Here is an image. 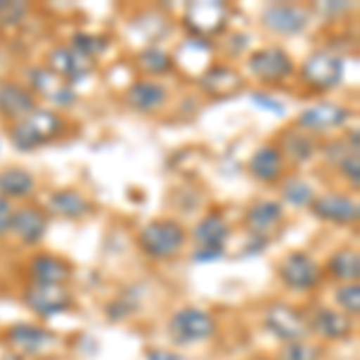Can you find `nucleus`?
Segmentation results:
<instances>
[{"label": "nucleus", "mask_w": 360, "mask_h": 360, "mask_svg": "<svg viewBox=\"0 0 360 360\" xmlns=\"http://www.w3.org/2000/svg\"><path fill=\"white\" fill-rule=\"evenodd\" d=\"M137 243L142 252L152 259H171L183 252L188 233H185L183 224L176 219H154L139 231Z\"/></svg>", "instance_id": "obj_1"}, {"label": "nucleus", "mask_w": 360, "mask_h": 360, "mask_svg": "<svg viewBox=\"0 0 360 360\" xmlns=\"http://www.w3.org/2000/svg\"><path fill=\"white\" fill-rule=\"evenodd\" d=\"M63 127V120L58 118L49 108H37L27 120L15 123L10 127V142L15 144L20 152H32V149L41 147L51 137H56Z\"/></svg>", "instance_id": "obj_2"}, {"label": "nucleus", "mask_w": 360, "mask_h": 360, "mask_svg": "<svg viewBox=\"0 0 360 360\" xmlns=\"http://www.w3.org/2000/svg\"><path fill=\"white\" fill-rule=\"evenodd\" d=\"M168 334L178 346L202 344L217 334V322L202 307H183V310L173 312L171 322H168Z\"/></svg>", "instance_id": "obj_3"}, {"label": "nucleus", "mask_w": 360, "mask_h": 360, "mask_svg": "<svg viewBox=\"0 0 360 360\" xmlns=\"http://www.w3.org/2000/svg\"><path fill=\"white\" fill-rule=\"evenodd\" d=\"M248 70L255 79L264 84H283L295 75L291 56L278 46H264L252 51L248 58Z\"/></svg>", "instance_id": "obj_4"}, {"label": "nucleus", "mask_w": 360, "mask_h": 360, "mask_svg": "<svg viewBox=\"0 0 360 360\" xmlns=\"http://www.w3.org/2000/svg\"><path fill=\"white\" fill-rule=\"evenodd\" d=\"M300 79L315 91H329L344 79V60L332 51H315L300 68Z\"/></svg>", "instance_id": "obj_5"}, {"label": "nucleus", "mask_w": 360, "mask_h": 360, "mask_svg": "<svg viewBox=\"0 0 360 360\" xmlns=\"http://www.w3.org/2000/svg\"><path fill=\"white\" fill-rule=\"evenodd\" d=\"M278 278L283 281V286L293 288V291H310L322 278V266L307 252H291L281 259L278 264Z\"/></svg>", "instance_id": "obj_6"}, {"label": "nucleus", "mask_w": 360, "mask_h": 360, "mask_svg": "<svg viewBox=\"0 0 360 360\" xmlns=\"http://www.w3.org/2000/svg\"><path fill=\"white\" fill-rule=\"evenodd\" d=\"M264 324L276 339L286 341V344H293V341H305L310 336V324L307 319L300 315L295 307L276 303L266 310L264 315Z\"/></svg>", "instance_id": "obj_7"}, {"label": "nucleus", "mask_w": 360, "mask_h": 360, "mask_svg": "<svg viewBox=\"0 0 360 360\" xmlns=\"http://www.w3.org/2000/svg\"><path fill=\"white\" fill-rule=\"evenodd\" d=\"M351 120V111L346 106L336 101H322V103H315V106L305 108L303 113L298 115L295 120V127H300L307 135L312 132H332V130H339V127L348 125Z\"/></svg>", "instance_id": "obj_8"}, {"label": "nucleus", "mask_w": 360, "mask_h": 360, "mask_svg": "<svg viewBox=\"0 0 360 360\" xmlns=\"http://www.w3.org/2000/svg\"><path fill=\"white\" fill-rule=\"evenodd\" d=\"M312 214L322 221L329 224H339V226H351L358 221V200L356 197H348L341 193H327V195H317L312 200Z\"/></svg>", "instance_id": "obj_9"}, {"label": "nucleus", "mask_w": 360, "mask_h": 360, "mask_svg": "<svg viewBox=\"0 0 360 360\" xmlns=\"http://www.w3.org/2000/svg\"><path fill=\"white\" fill-rule=\"evenodd\" d=\"M25 303L37 312L39 317L63 315L72 305V295L65 286H46V283H32L25 291Z\"/></svg>", "instance_id": "obj_10"}, {"label": "nucleus", "mask_w": 360, "mask_h": 360, "mask_svg": "<svg viewBox=\"0 0 360 360\" xmlns=\"http://www.w3.org/2000/svg\"><path fill=\"white\" fill-rule=\"evenodd\" d=\"M262 22L269 32L281 34V37H293L310 25V13L300 5H269L262 13Z\"/></svg>", "instance_id": "obj_11"}, {"label": "nucleus", "mask_w": 360, "mask_h": 360, "mask_svg": "<svg viewBox=\"0 0 360 360\" xmlns=\"http://www.w3.org/2000/svg\"><path fill=\"white\" fill-rule=\"evenodd\" d=\"M10 346L17 348L25 356H41L44 351L56 346V334L46 327H37V324H15L8 332Z\"/></svg>", "instance_id": "obj_12"}, {"label": "nucleus", "mask_w": 360, "mask_h": 360, "mask_svg": "<svg viewBox=\"0 0 360 360\" xmlns=\"http://www.w3.org/2000/svg\"><path fill=\"white\" fill-rule=\"evenodd\" d=\"M37 96L34 91L25 89L17 82H5L0 84V115L15 120V123H22L29 115L37 111Z\"/></svg>", "instance_id": "obj_13"}, {"label": "nucleus", "mask_w": 360, "mask_h": 360, "mask_svg": "<svg viewBox=\"0 0 360 360\" xmlns=\"http://www.w3.org/2000/svg\"><path fill=\"white\" fill-rule=\"evenodd\" d=\"M250 173L252 178H257L259 183H276V180L283 178V171H286V159L278 152L276 144H259L255 149V154L250 156Z\"/></svg>", "instance_id": "obj_14"}, {"label": "nucleus", "mask_w": 360, "mask_h": 360, "mask_svg": "<svg viewBox=\"0 0 360 360\" xmlns=\"http://www.w3.org/2000/svg\"><path fill=\"white\" fill-rule=\"evenodd\" d=\"M46 229H49V219H46V212L39 207H22L15 209L13 217V233L17 236V240L25 243V245H39L46 236Z\"/></svg>", "instance_id": "obj_15"}, {"label": "nucleus", "mask_w": 360, "mask_h": 360, "mask_svg": "<svg viewBox=\"0 0 360 360\" xmlns=\"http://www.w3.org/2000/svg\"><path fill=\"white\" fill-rule=\"evenodd\" d=\"M307 324H310V332H315L317 336H322V339H327V341L348 339L353 332L351 317L339 310H332V307H317L315 315H312V319Z\"/></svg>", "instance_id": "obj_16"}, {"label": "nucleus", "mask_w": 360, "mask_h": 360, "mask_svg": "<svg viewBox=\"0 0 360 360\" xmlns=\"http://www.w3.org/2000/svg\"><path fill=\"white\" fill-rule=\"evenodd\" d=\"M125 101L139 113H154L166 106L168 91L164 84L154 82V79H139L125 91Z\"/></svg>", "instance_id": "obj_17"}, {"label": "nucleus", "mask_w": 360, "mask_h": 360, "mask_svg": "<svg viewBox=\"0 0 360 360\" xmlns=\"http://www.w3.org/2000/svg\"><path fill=\"white\" fill-rule=\"evenodd\" d=\"M188 25L200 37H209L214 32H221L226 25V5L221 3H195L188 8Z\"/></svg>", "instance_id": "obj_18"}, {"label": "nucleus", "mask_w": 360, "mask_h": 360, "mask_svg": "<svg viewBox=\"0 0 360 360\" xmlns=\"http://www.w3.org/2000/svg\"><path fill=\"white\" fill-rule=\"evenodd\" d=\"M283 221V207L276 200H259L245 212V226L252 236H264Z\"/></svg>", "instance_id": "obj_19"}, {"label": "nucleus", "mask_w": 360, "mask_h": 360, "mask_svg": "<svg viewBox=\"0 0 360 360\" xmlns=\"http://www.w3.org/2000/svg\"><path fill=\"white\" fill-rule=\"evenodd\" d=\"M29 274H32L34 283H46V286H63L70 278V264L65 259L56 257V255H37L29 262Z\"/></svg>", "instance_id": "obj_20"}, {"label": "nucleus", "mask_w": 360, "mask_h": 360, "mask_svg": "<svg viewBox=\"0 0 360 360\" xmlns=\"http://www.w3.org/2000/svg\"><path fill=\"white\" fill-rule=\"evenodd\" d=\"M193 238L200 248L224 250V245L231 238V226L221 214H207V217L200 219V224L193 229Z\"/></svg>", "instance_id": "obj_21"}, {"label": "nucleus", "mask_w": 360, "mask_h": 360, "mask_svg": "<svg viewBox=\"0 0 360 360\" xmlns=\"http://www.w3.org/2000/svg\"><path fill=\"white\" fill-rule=\"evenodd\" d=\"M37 190V178L22 166H8L0 171V197L22 200Z\"/></svg>", "instance_id": "obj_22"}, {"label": "nucleus", "mask_w": 360, "mask_h": 360, "mask_svg": "<svg viewBox=\"0 0 360 360\" xmlns=\"http://www.w3.org/2000/svg\"><path fill=\"white\" fill-rule=\"evenodd\" d=\"M51 68L56 70V75L65 82H79L82 77L89 75V60L84 56H79L77 51H70V49H58L51 53Z\"/></svg>", "instance_id": "obj_23"}, {"label": "nucleus", "mask_w": 360, "mask_h": 360, "mask_svg": "<svg viewBox=\"0 0 360 360\" xmlns=\"http://www.w3.org/2000/svg\"><path fill=\"white\" fill-rule=\"evenodd\" d=\"M32 82L39 86L44 96H49L51 101L58 103V106H72L75 103V91L65 79H60L56 72H49V70L39 68V70H32Z\"/></svg>", "instance_id": "obj_24"}, {"label": "nucleus", "mask_w": 360, "mask_h": 360, "mask_svg": "<svg viewBox=\"0 0 360 360\" xmlns=\"http://www.w3.org/2000/svg\"><path fill=\"white\" fill-rule=\"evenodd\" d=\"M49 209L53 214L63 219H84L91 214V202L86 200L82 193L77 190H58V193L51 195L49 200Z\"/></svg>", "instance_id": "obj_25"}, {"label": "nucleus", "mask_w": 360, "mask_h": 360, "mask_svg": "<svg viewBox=\"0 0 360 360\" xmlns=\"http://www.w3.org/2000/svg\"><path fill=\"white\" fill-rule=\"evenodd\" d=\"M278 152L283 154V159L288 156L293 164H310L315 159V139L307 135V132H298V130L281 132Z\"/></svg>", "instance_id": "obj_26"}, {"label": "nucleus", "mask_w": 360, "mask_h": 360, "mask_svg": "<svg viewBox=\"0 0 360 360\" xmlns=\"http://www.w3.org/2000/svg\"><path fill=\"white\" fill-rule=\"evenodd\" d=\"M200 82L212 96H229L231 91L240 89V75L231 68L219 65V68H212L209 72L202 75Z\"/></svg>", "instance_id": "obj_27"}, {"label": "nucleus", "mask_w": 360, "mask_h": 360, "mask_svg": "<svg viewBox=\"0 0 360 360\" xmlns=\"http://www.w3.org/2000/svg\"><path fill=\"white\" fill-rule=\"evenodd\" d=\"M327 269L332 271L334 278L344 283H356L360 276V257H358V250L344 248V250H336L329 259Z\"/></svg>", "instance_id": "obj_28"}, {"label": "nucleus", "mask_w": 360, "mask_h": 360, "mask_svg": "<svg viewBox=\"0 0 360 360\" xmlns=\"http://www.w3.org/2000/svg\"><path fill=\"white\" fill-rule=\"evenodd\" d=\"M281 193H283V200L293 207H310L312 200L317 197L315 185H312L310 180L300 178V176H291V178L283 180Z\"/></svg>", "instance_id": "obj_29"}, {"label": "nucleus", "mask_w": 360, "mask_h": 360, "mask_svg": "<svg viewBox=\"0 0 360 360\" xmlns=\"http://www.w3.org/2000/svg\"><path fill=\"white\" fill-rule=\"evenodd\" d=\"M137 65L147 75H166L173 68V60L166 51H161L159 46H149L137 56Z\"/></svg>", "instance_id": "obj_30"}, {"label": "nucleus", "mask_w": 360, "mask_h": 360, "mask_svg": "<svg viewBox=\"0 0 360 360\" xmlns=\"http://www.w3.org/2000/svg\"><path fill=\"white\" fill-rule=\"evenodd\" d=\"M281 360H322V348L307 341H293L283 346Z\"/></svg>", "instance_id": "obj_31"}, {"label": "nucleus", "mask_w": 360, "mask_h": 360, "mask_svg": "<svg viewBox=\"0 0 360 360\" xmlns=\"http://www.w3.org/2000/svg\"><path fill=\"white\" fill-rule=\"evenodd\" d=\"M336 303H339L344 315L356 317L360 312V288H358V283H344V286L336 291Z\"/></svg>", "instance_id": "obj_32"}, {"label": "nucleus", "mask_w": 360, "mask_h": 360, "mask_svg": "<svg viewBox=\"0 0 360 360\" xmlns=\"http://www.w3.org/2000/svg\"><path fill=\"white\" fill-rule=\"evenodd\" d=\"M75 51L89 60L91 56H96L98 51H103V39L89 37V34H79V37H75Z\"/></svg>", "instance_id": "obj_33"}, {"label": "nucleus", "mask_w": 360, "mask_h": 360, "mask_svg": "<svg viewBox=\"0 0 360 360\" xmlns=\"http://www.w3.org/2000/svg\"><path fill=\"white\" fill-rule=\"evenodd\" d=\"M339 171L344 173V178L348 183L353 185V188H358V180H360V159L358 154H346L344 159L339 161Z\"/></svg>", "instance_id": "obj_34"}, {"label": "nucleus", "mask_w": 360, "mask_h": 360, "mask_svg": "<svg viewBox=\"0 0 360 360\" xmlns=\"http://www.w3.org/2000/svg\"><path fill=\"white\" fill-rule=\"evenodd\" d=\"M13 217H15L13 202L0 197V238L10 233V229H13Z\"/></svg>", "instance_id": "obj_35"}, {"label": "nucleus", "mask_w": 360, "mask_h": 360, "mask_svg": "<svg viewBox=\"0 0 360 360\" xmlns=\"http://www.w3.org/2000/svg\"><path fill=\"white\" fill-rule=\"evenodd\" d=\"M252 103H255V106H259V108H264V111H269V113H276V115L286 113V106H283V103H278L276 98L262 94V91H255V94H252Z\"/></svg>", "instance_id": "obj_36"}, {"label": "nucleus", "mask_w": 360, "mask_h": 360, "mask_svg": "<svg viewBox=\"0 0 360 360\" xmlns=\"http://www.w3.org/2000/svg\"><path fill=\"white\" fill-rule=\"evenodd\" d=\"M147 360H188L180 353H173V351H161V348H152L147 351Z\"/></svg>", "instance_id": "obj_37"}, {"label": "nucleus", "mask_w": 360, "mask_h": 360, "mask_svg": "<svg viewBox=\"0 0 360 360\" xmlns=\"http://www.w3.org/2000/svg\"><path fill=\"white\" fill-rule=\"evenodd\" d=\"M224 255V250H207L200 248V252H195V262H212V259H219Z\"/></svg>", "instance_id": "obj_38"}, {"label": "nucleus", "mask_w": 360, "mask_h": 360, "mask_svg": "<svg viewBox=\"0 0 360 360\" xmlns=\"http://www.w3.org/2000/svg\"><path fill=\"white\" fill-rule=\"evenodd\" d=\"M8 5H10V3H0V15H3L5 10H8Z\"/></svg>", "instance_id": "obj_39"}]
</instances>
